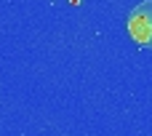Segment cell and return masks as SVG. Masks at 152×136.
<instances>
[{
	"mask_svg": "<svg viewBox=\"0 0 152 136\" xmlns=\"http://www.w3.org/2000/svg\"><path fill=\"white\" fill-rule=\"evenodd\" d=\"M126 29L139 48H152V0H142L139 5L131 8L126 19Z\"/></svg>",
	"mask_w": 152,
	"mask_h": 136,
	"instance_id": "6da1fadb",
	"label": "cell"
}]
</instances>
